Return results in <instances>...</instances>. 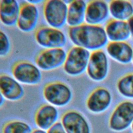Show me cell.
I'll return each mask as SVG.
<instances>
[{
  "mask_svg": "<svg viewBox=\"0 0 133 133\" xmlns=\"http://www.w3.org/2000/svg\"><path fill=\"white\" fill-rule=\"evenodd\" d=\"M68 35L75 46L87 50H98L107 43L108 36L105 30L98 25L82 24L70 27Z\"/></svg>",
  "mask_w": 133,
  "mask_h": 133,
  "instance_id": "1",
  "label": "cell"
},
{
  "mask_svg": "<svg viewBox=\"0 0 133 133\" xmlns=\"http://www.w3.org/2000/svg\"><path fill=\"white\" fill-rule=\"evenodd\" d=\"M90 54L83 48L74 46L66 54L63 64V70L66 74L72 76L82 74L86 69Z\"/></svg>",
  "mask_w": 133,
  "mask_h": 133,
  "instance_id": "2",
  "label": "cell"
},
{
  "mask_svg": "<svg viewBox=\"0 0 133 133\" xmlns=\"http://www.w3.org/2000/svg\"><path fill=\"white\" fill-rule=\"evenodd\" d=\"M68 5L62 0H47L43 4V15L49 26L60 29L66 23Z\"/></svg>",
  "mask_w": 133,
  "mask_h": 133,
  "instance_id": "3",
  "label": "cell"
},
{
  "mask_svg": "<svg viewBox=\"0 0 133 133\" xmlns=\"http://www.w3.org/2000/svg\"><path fill=\"white\" fill-rule=\"evenodd\" d=\"M43 96L51 105L64 107L69 103L72 98L70 87L65 83L54 81L47 83L43 88Z\"/></svg>",
  "mask_w": 133,
  "mask_h": 133,
  "instance_id": "4",
  "label": "cell"
},
{
  "mask_svg": "<svg viewBox=\"0 0 133 133\" xmlns=\"http://www.w3.org/2000/svg\"><path fill=\"white\" fill-rule=\"evenodd\" d=\"M11 73L17 81L25 85H37L42 78V73L38 67L26 60H20L14 63L11 68Z\"/></svg>",
  "mask_w": 133,
  "mask_h": 133,
  "instance_id": "5",
  "label": "cell"
},
{
  "mask_svg": "<svg viewBox=\"0 0 133 133\" xmlns=\"http://www.w3.org/2000/svg\"><path fill=\"white\" fill-rule=\"evenodd\" d=\"M36 43L46 49L62 48L66 43L64 33L60 29L42 26L37 28L34 34Z\"/></svg>",
  "mask_w": 133,
  "mask_h": 133,
  "instance_id": "6",
  "label": "cell"
},
{
  "mask_svg": "<svg viewBox=\"0 0 133 133\" xmlns=\"http://www.w3.org/2000/svg\"><path fill=\"white\" fill-rule=\"evenodd\" d=\"M66 53L62 48L45 49L37 55L35 61L40 70L49 71L63 65Z\"/></svg>",
  "mask_w": 133,
  "mask_h": 133,
  "instance_id": "7",
  "label": "cell"
},
{
  "mask_svg": "<svg viewBox=\"0 0 133 133\" xmlns=\"http://www.w3.org/2000/svg\"><path fill=\"white\" fill-rule=\"evenodd\" d=\"M38 19L39 11L37 6L29 1H27L20 6L16 25L22 32H31L35 29Z\"/></svg>",
  "mask_w": 133,
  "mask_h": 133,
  "instance_id": "8",
  "label": "cell"
},
{
  "mask_svg": "<svg viewBox=\"0 0 133 133\" xmlns=\"http://www.w3.org/2000/svg\"><path fill=\"white\" fill-rule=\"evenodd\" d=\"M133 122V103L125 101L119 104L113 112L110 121L111 129L121 131L127 128Z\"/></svg>",
  "mask_w": 133,
  "mask_h": 133,
  "instance_id": "9",
  "label": "cell"
},
{
  "mask_svg": "<svg viewBox=\"0 0 133 133\" xmlns=\"http://www.w3.org/2000/svg\"><path fill=\"white\" fill-rule=\"evenodd\" d=\"M86 70L89 77L94 81H99L105 78L108 70V61L105 53L100 50L92 52Z\"/></svg>",
  "mask_w": 133,
  "mask_h": 133,
  "instance_id": "10",
  "label": "cell"
},
{
  "mask_svg": "<svg viewBox=\"0 0 133 133\" xmlns=\"http://www.w3.org/2000/svg\"><path fill=\"white\" fill-rule=\"evenodd\" d=\"M0 91L3 97L10 101H17L24 95V89L14 77L5 73L0 74Z\"/></svg>",
  "mask_w": 133,
  "mask_h": 133,
  "instance_id": "11",
  "label": "cell"
},
{
  "mask_svg": "<svg viewBox=\"0 0 133 133\" xmlns=\"http://www.w3.org/2000/svg\"><path fill=\"white\" fill-rule=\"evenodd\" d=\"M61 120L66 133H90L87 122L77 111L71 110L66 112Z\"/></svg>",
  "mask_w": 133,
  "mask_h": 133,
  "instance_id": "12",
  "label": "cell"
},
{
  "mask_svg": "<svg viewBox=\"0 0 133 133\" xmlns=\"http://www.w3.org/2000/svg\"><path fill=\"white\" fill-rule=\"evenodd\" d=\"M109 10V7L104 1H90L87 4L85 20L87 24L97 25L105 19Z\"/></svg>",
  "mask_w": 133,
  "mask_h": 133,
  "instance_id": "13",
  "label": "cell"
},
{
  "mask_svg": "<svg viewBox=\"0 0 133 133\" xmlns=\"http://www.w3.org/2000/svg\"><path fill=\"white\" fill-rule=\"evenodd\" d=\"M20 6L16 0L0 1V21L5 25L12 26L17 24Z\"/></svg>",
  "mask_w": 133,
  "mask_h": 133,
  "instance_id": "14",
  "label": "cell"
},
{
  "mask_svg": "<svg viewBox=\"0 0 133 133\" xmlns=\"http://www.w3.org/2000/svg\"><path fill=\"white\" fill-rule=\"evenodd\" d=\"M111 101L110 92L103 88H99L95 90L89 96L87 106L91 112H101L107 109Z\"/></svg>",
  "mask_w": 133,
  "mask_h": 133,
  "instance_id": "15",
  "label": "cell"
},
{
  "mask_svg": "<svg viewBox=\"0 0 133 133\" xmlns=\"http://www.w3.org/2000/svg\"><path fill=\"white\" fill-rule=\"evenodd\" d=\"M87 4L83 0H74L68 5L66 23L70 27L83 24L85 19Z\"/></svg>",
  "mask_w": 133,
  "mask_h": 133,
  "instance_id": "16",
  "label": "cell"
},
{
  "mask_svg": "<svg viewBox=\"0 0 133 133\" xmlns=\"http://www.w3.org/2000/svg\"><path fill=\"white\" fill-rule=\"evenodd\" d=\"M105 31L108 38L112 42H124L131 33L127 22L118 20L110 21Z\"/></svg>",
  "mask_w": 133,
  "mask_h": 133,
  "instance_id": "17",
  "label": "cell"
},
{
  "mask_svg": "<svg viewBox=\"0 0 133 133\" xmlns=\"http://www.w3.org/2000/svg\"><path fill=\"white\" fill-rule=\"evenodd\" d=\"M58 117V111L54 105L44 104L37 111L35 119L36 124L39 128L47 129L56 123Z\"/></svg>",
  "mask_w": 133,
  "mask_h": 133,
  "instance_id": "18",
  "label": "cell"
},
{
  "mask_svg": "<svg viewBox=\"0 0 133 133\" xmlns=\"http://www.w3.org/2000/svg\"><path fill=\"white\" fill-rule=\"evenodd\" d=\"M109 55L115 60L123 63L129 62L133 57L131 47L125 42H111L107 46Z\"/></svg>",
  "mask_w": 133,
  "mask_h": 133,
  "instance_id": "19",
  "label": "cell"
},
{
  "mask_svg": "<svg viewBox=\"0 0 133 133\" xmlns=\"http://www.w3.org/2000/svg\"><path fill=\"white\" fill-rule=\"evenodd\" d=\"M109 9L112 16L116 20L125 21L133 16V6L128 1H111Z\"/></svg>",
  "mask_w": 133,
  "mask_h": 133,
  "instance_id": "20",
  "label": "cell"
},
{
  "mask_svg": "<svg viewBox=\"0 0 133 133\" xmlns=\"http://www.w3.org/2000/svg\"><path fill=\"white\" fill-rule=\"evenodd\" d=\"M117 88L123 96L133 98V74L126 75L122 78L118 82Z\"/></svg>",
  "mask_w": 133,
  "mask_h": 133,
  "instance_id": "21",
  "label": "cell"
},
{
  "mask_svg": "<svg viewBox=\"0 0 133 133\" xmlns=\"http://www.w3.org/2000/svg\"><path fill=\"white\" fill-rule=\"evenodd\" d=\"M31 128L26 123L19 121H11L6 124L3 133H31Z\"/></svg>",
  "mask_w": 133,
  "mask_h": 133,
  "instance_id": "22",
  "label": "cell"
},
{
  "mask_svg": "<svg viewBox=\"0 0 133 133\" xmlns=\"http://www.w3.org/2000/svg\"><path fill=\"white\" fill-rule=\"evenodd\" d=\"M11 49V43L5 32L0 30V57L7 56Z\"/></svg>",
  "mask_w": 133,
  "mask_h": 133,
  "instance_id": "23",
  "label": "cell"
},
{
  "mask_svg": "<svg viewBox=\"0 0 133 133\" xmlns=\"http://www.w3.org/2000/svg\"><path fill=\"white\" fill-rule=\"evenodd\" d=\"M48 133H66V132L61 123H56L48 129Z\"/></svg>",
  "mask_w": 133,
  "mask_h": 133,
  "instance_id": "24",
  "label": "cell"
},
{
  "mask_svg": "<svg viewBox=\"0 0 133 133\" xmlns=\"http://www.w3.org/2000/svg\"><path fill=\"white\" fill-rule=\"evenodd\" d=\"M127 23L129 27L130 33L133 35V16L128 20Z\"/></svg>",
  "mask_w": 133,
  "mask_h": 133,
  "instance_id": "25",
  "label": "cell"
},
{
  "mask_svg": "<svg viewBox=\"0 0 133 133\" xmlns=\"http://www.w3.org/2000/svg\"><path fill=\"white\" fill-rule=\"evenodd\" d=\"M4 102V97L0 91V107H1Z\"/></svg>",
  "mask_w": 133,
  "mask_h": 133,
  "instance_id": "26",
  "label": "cell"
},
{
  "mask_svg": "<svg viewBox=\"0 0 133 133\" xmlns=\"http://www.w3.org/2000/svg\"><path fill=\"white\" fill-rule=\"evenodd\" d=\"M31 133H46V132L45 131H44L43 130L37 129V130H35L33 131Z\"/></svg>",
  "mask_w": 133,
  "mask_h": 133,
  "instance_id": "27",
  "label": "cell"
},
{
  "mask_svg": "<svg viewBox=\"0 0 133 133\" xmlns=\"http://www.w3.org/2000/svg\"><path fill=\"white\" fill-rule=\"evenodd\" d=\"M132 129H133V124H132Z\"/></svg>",
  "mask_w": 133,
  "mask_h": 133,
  "instance_id": "28",
  "label": "cell"
},
{
  "mask_svg": "<svg viewBox=\"0 0 133 133\" xmlns=\"http://www.w3.org/2000/svg\"><path fill=\"white\" fill-rule=\"evenodd\" d=\"M132 60H133V57H132Z\"/></svg>",
  "mask_w": 133,
  "mask_h": 133,
  "instance_id": "29",
  "label": "cell"
}]
</instances>
